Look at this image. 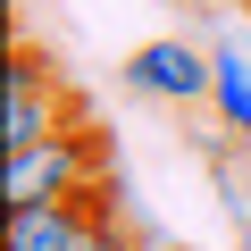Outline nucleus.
Masks as SVG:
<instances>
[{"instance_id":"f257e3e1","label":"nucleus","mask_w":251,"mask_h":251,"mask_svg":"<svg viewBox=\"0 0 251 251\" xmlns=\"http://www.w3.org/2000/svg\"><path fill=\"white\" fill-rule=\"evenodd\" d=\"M109 168H117V159H109V143L75 117V126H59L50 143L9 151V209H34V201H75V193H84V184H100Z\"/></svg>"},{"instance_id":"f03ea898","label":"nucleus","mask_w":251,"mask_h":251,"mask_svg":"<svg viewBox=\"0 0 251 251\" xmlns=\"http://www.w3.org/2000/svg\"><path fill=\"white\" fill-rule=\"evenodd\" d=\"M59 126H75V109H67L50 59H42V50H9V151L50 143Z\"/></svg>"},{"instance_id":"7ed1b4c3","label":"nucleus","mask_w":251,"mask_h":251,"mask_svg":"<svg viewBox=\"0 0 251 251\" xmlns=\"http://www.w3.org/2000/svg\"><path fill=\"white\" fill-rule=\"evenodd\" d=\"M209 75H218V59H209V50H193L184 34L143 42L134 59H126V84H134L143 100H209Z\"/></svg>"},{"instance_id":"20e7f679","label":"nucleus","mask_w":251,"mask_h":251,"mask_svg":"<svg viewBox=\"0 0 251 251\" xmlns=\"http://www.w3.org/2000/svg\"><path fill=\"white\" fill-rule=\"evenodd\" d=\"M92 226V201H34V209H9V251H75Z\"/></svg>"},{"instance_id":"39448f33","label":"nucleus","mask_w":251,"mask_h":251,"mask_svg":"<svg viewBox=\"0 0 251 251\" xmlns=\"http://www.w3.org/2000/svg\"><path fill=\"white\" fill-rule=\"evenodd\" d=\"M218 59V75H209V109H218V126L234 143H251V59L243 50H209Z\"/></svg>"},{"instance_id":"423d86ee","label":"nucleus","mask_w":251,"mask_h":251,"mask_svg":"<svg viewBox=\"0 0 251 251\" xmlns=\"http://www.w3.org/2000/svg\"><path fill=\"white\" fill-rule=\"evenodd\" d=\"M243 17H251V0H243Z\"/></svg>"},{"instance_id":"0eeeda50","label":"nucleus","mask_w":251,"mask_h":251,"mask_svg":"<svg viewBox=\"0 0 251 251\" xmlns=\"http://www.w3.org/2000/svg\"><path fill=\"white\" fill-rule=\"evenodd\" d=\"M134 251H151V243H134Z\"/></svg>"}]
</instances>
